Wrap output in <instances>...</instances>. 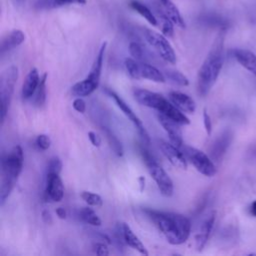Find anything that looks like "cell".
Segmentation results:
<instances>
[{
    "mask_svg": "<svg viewBox=\"0 0 256 256\" xmlns=\"http://www.w3.org/2000/svg\"><path fill=\"white\" fill-rule=\"evenodd\" d=\"M144 212L169 244L180 245L189 238L191 222L186 216L154 209H144Z\"/></svg>",
    "mask_w": 256,
    "mask_h": 256,
    "instance_id": "cell-1",
    "label": "cell"
},
{
    "mask_svg": "<svg viewBox=\"0 0 256 256\" xmlns=\"http://www.w3.org/2000/svg\"><path fill=\"white\" fill-rule=\"evenodd\" d=\"M224 32L220 31L211 49L202 63L197 75V89L201 96H206L215 84L224 63Z\"/></svg>",
    "mask_w": 256,
    "mask_h": 256,
    "instance_id": "cell-2",
    "label": "cell"
},
{
    "mask_svg": "<svg viewBox=\"0 0 256 256\" xmlns=\"http://www.w3.org/2000/svg\"><path fill=\"white\" fill-rule=\"evenodd\" d=\"M24 155L21 146L13 147L8 153L2 156L1 168L2 179L0 187V204L3 205L11 194L19 175L22 172Z\"/></svg>",
    "mask_w": 256,
    "mask_h": 256,
    "instance_id": "cell-3",
    "label": "cell"
},
{
    "mask_svg": "<svg viewBox=\"0 0 256 256\" xmlns=\"http://www.w3.org/2000/svg\"><path fill=\"white\" fill-rule=\"evenodd\" d=\"M133 95L139 104L155 109L158 113L176 121L181 126L190 124V120L186 114L180 111L170 100H167L161 94L146 89L135 88L133 90Z\"/></svg>",
    "mask_w": 256,
    "mask_h": 256,
    "instance_id": "cell-4",
    "label": "cell"
},
{
    "mask_svg": "<svg viewBox=\"0 0 256 256\" xmlns=\"http://www.w3.org/2000/svg\"><path fill=\"white\" fill-rule=\"evenodd\" d=\"M107 42H103L99 52L92 64V67L88 73V75L81 81L75 83L71 87V94L75 97H86L91 95L99 86L101 71L105 56Z\"/></svg>",
    "mask_w": 256,
    "mask_h": 256,
    "instance_id": "cell-5",
    "label": "cell"
},
{
    "mask_svg": "<svg viewBox=\"0 0 256 256\" xmlns=\"http://www.w3.org/2000/svg\"><path fill=\"white\" fill-rule=\"evenodd\" d=\"M139 153L147 166L150 176L155 181L160 193L165 197L172 196L174 191L173 181L167 172L157 163L153 155L144 146L139 148Z\"/></svg>",
    "mask_w": 256,
    "mask_h": 256,
    "instance_id": "cell-6",
    "label": "cell"
},
{
    "mask_svg": "<svg viewBox=\"0 0 256 256\" xmlns=\"http://www.w3.org/2000/svg\"><path fill=\"white\" fill-rule=\"evenodd\" d=\"M124 65L127 73L133 79H147L157 83H163L166 81L164 73L154 65L147 62L138 61L134 58H126Z\"/></svg>",
    "mask_w": 256,
    "mask_h": 256,
    "instance_id": "cell-7",
    "label": "cell"
},
{
    "mask_svg": "<svg viewBox=\"0 0 256 256\" xmlns=\"http://www.w3.org/2000/svg\"><path fill=\"white\" fill-rule=\"evenodd\" d=\"M18 79V68L11 65L2 71L0 76V98H1V124L3 125L11 103L14 87Z\"/></svg>",
    "mask_w": 256,
    "mask_h": 256,
    "instance_id": "cell-8",
    "label": "cell"
},
{
    "mask_svg": "<svg viewBox=\"0 0 256 256\" xmlns=\"http://www.w3.org/2000/svg\"><path fill=\"white\" fill-rule=\"evenodd\" d=\"M142 33L147 43L157 52L159 57H161L167 63H176L175 51L169 41L166 39V36L145 27L142 29Z\"/></svg>",
    "mask_w": 256,
    "mask_h": 256,
    "instance_id": "cell-9",
    "label": "cell"
},
{
    "mask_svg": "<svg viewBox=\"0 0 256 256\" xmlns=\"http://www.w3.org/2000/svg\"><path fill=\"white\" fill-rule=\"evenodd\" d=\"M182 148H184V154L186 155V158L191 162V164L199 173L207 177H213L217 173L215 164L203 151L192 146L184 145Z\"/></svg>",
    "mask_w": 256,
    "mask_h": 256,
    "instance_id": "cell-10",
    "label": "cell"
},
{
    "mask_svg": "<svg viewBox=\"0 0 256 256\" xmlns=\"http://www.w3.org/2000/svg\"><path fill=\"white\" fill-rule=\"evenodd\" d=\"M104 92L114 100V102L116 103V105L119 107V109L123 112V114L133 123L134 127L136 128V130L138 131L139 135L141 136L143 143L144 144H149L150 143V136L146 130V128L144 127L142 121L139 119V117L134 113V111L131 109V107L112 89L110 88H104Z\"/></svg>",
    "mask_w": 256,
    "mask_h": 256,
    "instance_id": "cell-11",
    "label": "cell"
},
{
    "mask_svg": "<svg viewBox=\"0 0 256 256\" xmlns=\"http://www.w3.org/2000/svg\"><path fill=\"white\" fill-rule=\"evenodd\" d=\"M158 146L162 154L167 158V160L176 168L186 170L187 169V158L181 148L175 146L171 142L165 140H159Z\"/></svg>",
    "mask_w": 256,
    "mask_h": 256,
    "instance_id": "cell-12",
    "label": "cell"
},
{
    "mask_svg": "<svg viewBox=\"0 0 256 256\" xmlns=\"http://www.w3.org/2000/svg\"><path fill=\"white\" fill-rule=\"evenodd\" d=\"M64 197V185L57 173H47L43 199L45 202H60Z\"/></svg>",
    "mask_w": 256,
    "mask_h": 256,
    "instance_id": "cell-13",
    "label": "cell"
},
{
    "mask_svg": "<svg viewBox=\"0 0 256 256\" xmlns=\"http://www.w3.org/2000/svg\"><path fill=\"white\" fill-rule=\"evenodd\" d=\"M157 118L158 121L160 123V125L163 127V129L165 130V132L167 133L169 140L172 144H174L175 146L182 148L183 145V137H182V131L180 129V124L177 123L176 121L168 118L167 116L158 113L157 114Z\"/></svg>",
    "mask_w": 256,
    "mask_h": 256,
    "instance_id": "cell-14",
    "label": "cell"
},
{
    "mask_svg": "<svg viewBox=\"0 0 256 256\" xmlns=\"http://www.w3.org/2000/svg\"><path fill=\"white\" fill-rule=\"evenodd\" d=\"M216 219V212L213 210L205 217L203 222L201 223L198 232L195 235V246L197 251H202L205 247L209 236L211 234V231L213 229L214 223Z\"/></svg>",
    "mask_w": 256,
    "mask_h": 256,
    "instance_id": "cell-15",
    "label": "cell"
},
{
    "mask_svg": "<svg viewBox=\"0 0 256 256\" xmlns=\"http://www.w3.org/2000/svg\"><path fill=\"white\" fill-rule=\"evenodd\" d=\"M169 100L183 113L192 114L196 110V103L188 94L180 91H171L168 94Z\"/></svg>",
    "mask_w": 256,
    "mask_h": 256,
    "instance_id": "cell-16",
    "label": "cell"
},
{
    "mask_svg": "<svg viewBox=\"0 0 256 256\" xmlns=\"http://www.w3.org/2000/svg\"><path fill=\"white\" fill-rule=\"evenodd\" d=\"M120 229H121L123 242H125L132 249L138 251L140 254H143V255H148L149 254L147 249L145 248L144 244L141 242V240L133 232V230L131 229V227L127 223H125V222L120 223Z\"/></svg>",
    "mask_w": 256,
    "mask_h": 256,
    "instance_id": "cell-17",
    "label": "cell"
},
{
    "mask_svg": "<svg viewBox=\"0 0 256 256\" xmlns=\"http://www.w3.org/2000/svg\"><path fill=\"white\" fill-rule=\"evenodd\" d=\"M40 79L41 77L39 76L38 70L36 68H32L28 72L21 88V97L23 100H28L35 94L40 83Z\"/></svg>",
    "mask_w": 256,
    "mask_h": 256,
    "instance_id": "cell-18",
    "label": "cell"
},
{
    "mask_svg": "<svg viewBox=\"0 0 256 256\" xmlns=\"http://www.w3.org/2000/svg\"><path fill=\"white\" fill-rule=\"evenodd\" d=\"M236 61L256 77V54L247 49H234L232 51Z\"/></svg>",
    "mask_w": 256,
    "mask_h": 256,
    "instance_id": "cell-19",
    "label": "cell"
},
{
    "mask_svg": "<svg viewBox=\"0 0 256 256\" xmlns=\"http://www.w3.org/2000/svg\"><path fill=\"white\" fill-rule=\"evenodd\" d=\"M25 41V34L19 29H14L5 35L0 43V53H4L18 47Z\"/></svg>",
    "mask_w": 256,
    "mask_h": 256,
    "instance_id": "cell-20",
    "label": "cell"
},
{
    "mask_svg": "<svg viewBox=\"0 0 256 256\" xmlns=\"http://www.w3.org/2000/svg\"><path fill=\"white\" fill-rule=\"evenodd\" d=\"M163 12L170 18V20L174 23V25L178 26L179 28H185V21L183 17L181 16L178 8L175 6L174 3H172L170 0H168L165 3H161Z\"/></svg>",
    "mask_w": 256,
    "mask_h": 256,
    "instance_id": "cell-21",
    "label": "cell"
},
{
    "mask_svg": "<svg viewBox=\"0 0 256 256\" xmlns=\"http://www.w3.org/2000/svg\"><path fill=\"white\" fill-rule=\"evenodd\" d=\"M130 6L133 10H135L138 14H140L149 24H151L152 26H157L158 25V21L156 16L153 14V12L144 4H142L139 1H131L130 2Z\"/></svg>",
    "mask_w": 256,
    "mask_h": 256,
    "instance_id": "cell-22",
    "label": "cell"
},
{
    "mask_svg": "<svg viewBox=\"0 0 256 256\" xmlns=\"http://www.w3.org/2000/svg\"><path fill=\"white\" fill-rule=\"evenodd\" d=\"M158 21V26L161 29V32L166 37H172L174 34V23L170 20V18L163 12L161 9L158 11V15L156 16Z\"/></svg>",
    "mask_w": 256,
    "mask_h": 256,
    "instance_id": "cell-23",
    "label": "cell"
},
{
    "mask_svg": "<svg viewBox=\"0 0 256 256\" xmlns=\"http://www.w3.org/2000/svg\"><path fill=\"white\" fill-rule=\"evenodd\" d=\"M229 137L230 135H228L227 133H224L223 135H221L214 143L213 145V148H212V151H211V154H212V157L214 159H218V158H221L222 155L225 153L227 147L229 146Z\"/></svg>",
    "mask_w": 256,
    "mask_h": 256,
    "instance_id": "cell-24",
    "label": "cell"
},
{
    "mask_svg": "<svg viewBox=\"0 0 256 256\" xmlns=\"http://www.w3.org/2000/svg\"><path fill=\"white\" fill-rule=\"evenodd\" d=\"M163 73L165 75L166 80H168L169 82H171L175 85H178V86H188L189 85L188 78L178 70L166 69Z\"/></svg>",
    "mask_w": 256,
    "mask_h": 256,
    "instance_id": "cell-25",
    "label": "cell"
},
{
    "mask_svg": "<svg viewBox=\"0 0 256 256\" xmlns=\"http://www.w3.org/2000/svg\"><path fill=\"white\" fill-rule=\"evenodd\" d=\"M101 129H102L103 133L106 135L108 143H109L111 149L114 151V153L119 157L123 156V147H122L121 142L118 140L117 136H115V134L109 128H107L105 126H103Z\"/></svg>",
    "mask_w": 256,
    "mask_h": 256,
    "instance_id": "cell-26",
    "label": "cell"
},
{
    "mask_svg": "<svg viewBox=\"0 0 256 256\" xmlns=\"http://www.w3.org/2000/svg\"><path fill=\"white\" fill-rule=\"evenodd\" d=\"M79 217L87 224L92 226H100L101 219L95 213V211L90 207H82L79 210Z\"/></svg>",
    "mask_w": 256,
    "mask_h": 256,
    "instance_id": "cell-27",
    "label": "cell"
},
{
    "mask_svg": "<svg viewBox=\"0 0 256 256\" xmlns=\"http://www.w3.org/2000/svg\"><path fill=\"white\" fill-rule=\"evenodd\" d=\"M46 80H47V73H44L40 79V83L37 87L34 96V103L37 106H42L46 101Z\"/></svg>",
    "mask_w": 256,
    "mask_h": 256,
    "instance_id": "cell-28",
    "label": "cell"
},
{
    "mask_svg": "<svg viewBox=\"0 0 256 256\" xmlns=\"http://www.w3.org/2000/svg\"><path fill=\"white\" fill-rule=\"evenodd\" d=\"M81 198L90 206H95L99 207L102 206L103 200L100 195L90 192V191H82L81 192Z\"/></svg>",
    "mask_w": 256,
    "mask_h": 256,
    "instance_id": "cell-29",
    "label": "cell"
},
{
    "mask_svg": "<svg viewBox=\"0 0 256 256\" xmlns=\"http://www.w3.org/2000/svg\"><path fill=\"white\" fill-rule=\"evenodd\" d=\"M129 52L131 54V56L138 60V61H143L145 60V52L143 47L140 45V43L138 42H131L129 44Z\"/></svg>",
    "mask_w": 256,
    "mask_h": 256,
    "instance_id": "cell-30",
    "label": "cell"
},
{
    "mask_svg": "<svg viewBox=\"0 0 256 256\" xmlns=\"http://www.w3.org/2000/svg\"><path fill=\"white\" fill-rule=\"evenodd\" d=\"M62 169V162L60 160L59 157L54 156L52 157L49 162H48V166H47V173H57L60 174Z\"/></svg>",
    "mask_w": 256,
    "mask_h": 256,
    "instance_id": "cell-31",
    "label": "cell"
},
{
    "mask_svg": "<svg viewBox=\"0 0 256 256\" xmlns=\"http://www.w3.org/2000/svg\"><path fill=\"white\" fill-rule=\"evenodd\" d=\"M60 0H36L35 7L37 9H52L59 6Z\"/></svg>",
    "mask_w": 256,
    "mask_h": 256,
    "instance_id": "cell-32",
    "label": "cell"
},
{
    "mask_svg": "<svg viewBox=\"0 0 256 256\" xmlns=\"http://www.w3.org/2000/svg\"><path fill=\"white\" fill-rule=\"evenodd\" d=\"M36 145L41 150H47V149L50 148L51 139L46 134H40L36 138Z\"/></svg>",
    "mask_w": 256,
    "mask_h": 256,
    "instance_id": "cell-33",
    "label": "cell"
},
{
    "mask_svg": "<svg viewBox=\"0 0 256 256\" xmlns=\"http://www.w3.org/2000/svg\"><path fill=\"white\" fill-rule=\"evenodd\" d=\"M93 250L94 252L99 256H105L109 255V249L106 244L102 242H96L93 244Z\"/></svg>",
    "mask_w": 256,
    "mask_h": 256,
    "instance_id": "cell-34",
    "label": "cell"
},
{
    "mask_svg": "<svg viewBox=\"0 0 256 256\" xmlns=\"http://www.w3.org/2000/svg\"><path fill=\"white\" fill-rule=\"evenodd\" d=\"M203 124H204V128H205L207 135L210 136L212 133V121H211L210 115L208 114L206 109L203 110Z\"/></svg>",
    "mask_w": 256,
    "mask_h": 256,
    "instance_id": "cell-35",
    "label": "cell"
},
{
    "mask_svg": "<svg viewBox=\"0 0 256 256\" xmlns=\"http://www.w3.org/2000/svg\"><path fill=\"white\" fill-rule=\"evenodd\" d=\"M72 105H73L74 110H76L77 112L82 113V114L85 113V111H86V103H85V101L83 100L82 97H76L74 99Z\"/></svg>",
    "mask_w": 256,
    "mask_h": 256,
    "instance_id": "cell-36",
    "label": "cell"
},
{
    "mask_svg": "<svg viewBox=\"0 0 256 256\" xmlns=\"http://www.w3.org/2000/svg\"><path fill=\"white\" fill-rule=\"evenodd\" d=\"M88 138L91 142V144L95 147H99L101 145V138L98 134H96L95 132L93 131H89L88 132Z\"/></svg>",
    "mask_w": 256,
    "mask_h": 256,
    "instance_id": "cell-37",
    "label": "cell"
},
{
    "mask_svg": "<svg viewBox=\"0 0 256 256\" xmlns=\"http://www.w3.org/2000/svg\"><path fill=\"white\" fill-rule=\"evenodd\" d=\"M87 0H60L59 6H64L68 4H79V5H84L86 4Z\"/></svg>",
    "mask_w": 256,
    "mask_h": 256,
    "instance_id": "cell-38",
    "label": "cell"
},
{
    "mask_svg": "<svg viewBox=\"0 0 256 256\" xmlns=\"http://www.w3.org/2000/svg\"><path fill=\"white\" fill-rule=\"evenodd\" d=\"M41 215H42V220L44 221V223H46V224H51V223H52V216H51V213H50L47 209L43 210Z\"/></svg>",
    "mask_w": 256,
    "mask_h": 256,
    "instance_id": "cell-39",
    "label": "cell"
},
{
    "mask_svg": "<svg viewBox=\"0 0 256 256\" xmlns=\"http://www.w3.org/2000/svg\"><path fill=\"white\" fill-rule=\"evenodd\" d=\"M56 215L60 219H65L67 217V212H66V210L63 207H58L56 209Z\"/></svg>",
    "mask_w": 256,
    "mask_h": 256,
    "instance_id": "cell-40",
    "label": "cell"
},
{
    "mask_svg": "<svg viewBox=\"0 0 256 256\" xmlns=\"http://www.w3.org/2000/svg\"><path fill=\"white\" fill-rule=\"evenodd\" d=\"M138 182H139V190L140 192H143L145 189V177L144 176H139L138 177Z\"/></svg>",
    "mask_w": 256,
    "mask_h": 256,
    "instance_id": "cell-41",
    "label": "cell"
},
{
    "mask_svg": "<svg viewBox=\"0 0 256 256\" xmlns=\"http://www.w3.org/2000/svg\"><path fill=\"white\" fill-rule=\"evenodd\" d=\"M250 212H251V214H252L254 217H256V200H254V201L252 202L251 207H250Z\"/></svg>",
    "mask_w": 256,
    "mask_h": 256,
    "instance_id": "cell-42",
    "label": "cell"
},
{
    "mask_svg": "<svg viewBox=\"0 0 256 256\" xmlns=\"http://www.w3.org/2000/svg\"><path fill=\"white\" fill-rule=\"evenodd\" d=\"M160 1V3H165V2H167L168 0H159Z\"/></svg>",
    "mask_w": 256,
    "mask_h": 256,
    "instance_id": "cell-43",
    "label": "cell"
},
{
    "mask_svg": "<svg viewBox=\"0 0 256 256\" xmlns=\"http://www.w3.org/2000/svg\"><path fill=\"white\" fill-rule=\"evenodd\" d=\"M17 1H22V0H17Z\"/></svg>",
    "mask_w": 256,
    "mask_h": 256,
    "instance_id": "cell-44",
    "label": "cell"
}]
</instances>
